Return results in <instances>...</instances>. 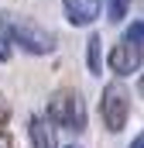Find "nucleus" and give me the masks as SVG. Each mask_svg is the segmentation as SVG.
Instances as JSON below:
<instances>
[{"instance_id": "f257e3e1", "label": "nucleus", "mask_w": 144, "mask_h": 148, "mask_svg": "<svg viewBox=\"0 0 144 148\" xmlns=\"http://www.w3.org/2000/svg\"><path fill=\"white\" fill-rule=\"evenodd\" d=\"M3 31L14 45H21L31 55H52L55 52V35L48 28L35 24L31 17H24V14H3Z\"/></svg>"}, {"instance_id": "f03ea898", "label": "nucleus", "mask_w": 144, "mask_h": 148, "mask_svg": "<svg viewBox=\"0 0 144 148\" xmlns=\"http://www.w3.org/2000/svg\"><path fill=\"white\" fill-rule=\"evenodd\" d=\"M48 117L55 127H65V131H82L86 127V100L79 90L72 86H62L52 93L48 100Z\"/></svg>"}, {"instance_id": "7ed1b4c3", "label": "nucleus", "mask_w": 144, "mask_h": 148, "mask_svg": "<svg viewBox=\"0 0 144 148\" xmlns=\"http://www.w3.org/2000/svg\"><path fill=\"white\" fill-rule=\"evenodd\" d=\"M100 117L107 124V131L120 134L130 121V93L120 86V83H110L103 90V100H100Z\"/></svg>"}, {"instance_id": "20e7f679", "label": "nucleus", "mask_w": 144, "mask_h": 148, "mask_svg": "<svg viewBox=\"0 0 144 148\" xmlns=\"http://www.w3.org/2000/svg\"><path fill=\"white\" fill-rule=\"evenodd\" d=\"M141 62H144V52H141V41H134V38H124L110 48V69L117 73V79L137 73Z\"/></svg>"}, {"instance_id": "39448f33", "label": "nucleus", "mask_w": 144, "mask_h": 148, "mask_svg": "<svg viewBox=\"0 0 144 148\" xmlns=\"http://www.w3.org/2000/svg\"><path fill=\"white\" fill-rule=\"evenodd\" d=\"M28 134H31V148H58V138H55V124L48 114H35L28 121Z\"/></svg>"}, {"instance_id": "423d86ee", "label": "nucleus", "mask_w": 144, "mask_h": 148, "mask_svg": "<svg viewBox=\"0 0 144 148\" xmlns=\"http://www.w3.org/2000/svg\"><path fill=\"white\" fill-rule=\"evenodd\" d=\"M65 3V17L75 28H89L100 17V0H62Z\"/></svg>"}, {"instance_id": "0eeeda50", "label": "nucleus", "mask_w": 144, "mask_h": 148, "mask_svg": "<svg viewBox=\"0 0 144 148\" xmlns=\"http://www.w3.org/2000/svg\"><path fill=\"white\" fill-rule=\"evenodd\" d=\"M100 38L93 35L89 38V48H86V66H89V73H100V66H103V55H100Z\"/></svg>"}, {"instance_id": "6e6552de", "label": "nucleus", "mask_w": 144, "mask_h": 148, "mask_svg": "<svg viewBox=\"0 0 144 148\" xmlns=\"http://www.w3.org/2000/svg\"><path fill=\"white\" fill-rule=\"evenodd\" d=\"M103 7H107V17L113 24H120L124 17H127V7H130V0H103Z\"/></svg>"}, {"instance_id": "1a4fd4ad", "label": "nucleus", "mask_w": 144, "mask_h": 148, "mask_svg": "<svg viewBox=\"0 0 144 148\" xmlns=\"http://www.w3.org/2000/svg\"><path fill=\"white\" fill-rule=\"evenodd\" d=\"M127 38H134V41H141V45H144V21H134V24L127 28Z\"/></svg>"}, {"instance_id": "9d476101", "label": "nucleus", "mask_w": 144, "mask_h": 148, "mask_svg": "<svg viewBox=\"0 0 144 148\" xmlns=\"http://www.w3.org/2000/svg\"><path fill=\"white\" fill-rule=\"evenodd\" d=\"M10 38H7V31H0V62H7L10 59V45H7Z\"/></svg>"}, {"instance_id": "9b49d317", "label": "nucleus", "mask_w": 144, "mask_h": 148, "mask_svg": "<svg viewBox=\"0 0 144 148\" xmlns=\"http://www.w3.org/2000/svg\"><path fill=\"white\" fill-rule=\"evenodd\" d=\"M10 121V107H7V100H3V93H0V127Z\"/></svg>"}, {"instance_id": "f8f14e48", "label": "nucleus", "mask_w": 144, "mask_h": 148, "mask_svg": "<svg viewBox=\"0 0 144 148\" xmlns=\"http://www.w3.org/2000/svg\"><path fill=\"white\" fill-rule=\"evenodd\" d=\"M0 148H14V138H10L3 127H0Z\"/></svg>"}, {"instance_id": "ddd939ff", "label": "nucleus", "mask_w": 144, "mask_h": 148, "mask_svg": "<svg viewBox=\"0 0 144 148\" xmlns=\"http://www.w3.org/2000/svg\"><path fill=\"white\" fill-rule=\"evenodd\" d=\"M130 148H144V134H137V138H134V145Z\"/></svg>"}, {"instance_id": "4468645a", "label": "nucleus", "mask_w": 144, "mask_h": 148, "mask_svg": "<svg viewBox=\"0 0 144 148\" xmlns=\"http://www.w3.org/2000/svg\"><path fill=\"white\" fill-rule=\"evenodd\" d=\"M141 93H144V76H141Z\"/></svg>"}]
</instances>
